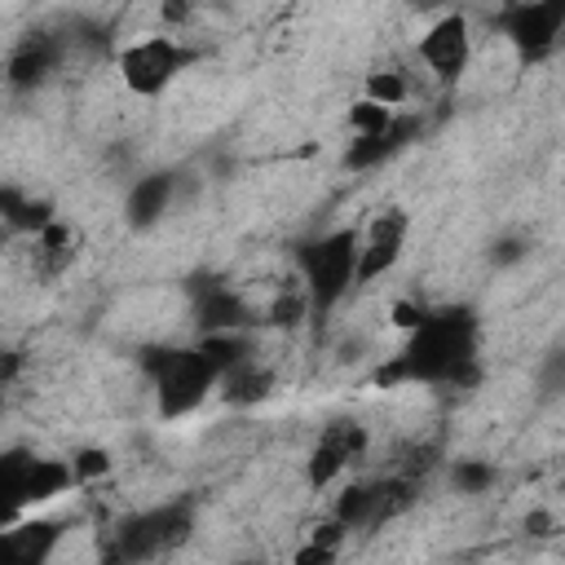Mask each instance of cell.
<instances>
[{
  "mask_svg": "<svg viewBox=\"0 0 565 565\" xmlns=\"http://www.w3.org/2000/svg\"><path fill=\"white\" fill-rule=\"evenodd\" d=\"M477 309L472 305H424L419 322L406 331L402 349L375 366V388L424 384V388H463L477 384Z\"/></svg>",
  "mask_w": 565,
  "mask_h": 565,
  "instance_id": "obj_1",
  "label": "cell"
},
{
  "mask_svg": "<svg viewBox=\"0 0 565 565\" xmlns=\"http://www.w3.org/2000/svg\"><path fill=\"white\" fill-rule=\"evenodd\" d=\"M296 274H300V291L309 300V322L322 327L340 300L353 291V269H358V225H340L313 238H300L291 247Z\"/></svg>",
  "mask_w": 565,
  "mask_h": 565,
  "instance_id": "obj_2",
  "label": "cell"
},
{
  "mask_svg": "<svg viewBox=\"0 0 565 565\" xmlns=\"http://www.w3.org/2000/svg\"><path fill=\"white\" fill-rule=\"evenodd\" d=\"M137 366L150 380L159 419H181L199 411L221 384V375L207 366V358L194 344H141Z\"/></svg>",
  "mask_w": 565,
  "mask_h": 565,
  "instance_id": "obj_3",
  "label": "cell"
},
{
  "mask_svg": "<svg viewBox=\"0 0 565 565\" xmlns=\"http://www.w3.org/2000/svg\"><path fill=\"white\" fill-rule=\"evenodd\" d=\"M190 530H194V503L190 499H168V503H154V508H141V512H128L115 525L110 556L154 561V556H168L172 547H181L190 539Z\"/></svg>",
  "mask_w": 565,
  "mask_h": 565,
  "instance_id": "obj_4",
  "label": "cell"
},
{
  "mask_svg": "<svg viewBox=\"0 0 565 565\" xmlns=\"http://www.w3.org/2000/svg\"><path fill=\"white\" fill-rule=\"evenodd\" d=\"M199 62V49H190L177 35H146L115 53V71L132 97H163L181 71Z\"/></svg>",
  "mask_w": 565,
  "mask_h": 565,
  "instance_id": "obj_5",
  "label": "cell"
},
{
  "mask_svg": "<svg viewBox=\"0 0 565 565\" xmlns=\"http://www.w3.org/2000/svg\"><path fill=\"white\" fill-rule=\"evenodd\" d=\"M499 35L512 44V53L530 66L556 53L565 31V0H512L494 13Z\"/></svg>",
  "mask_w": 565,
  "mask_h": 565,
  "instance_id": "obj_6",
  "label": "cell"
},
{
  "mask_svg": "<svg viewBox=\"0 0 565 565\" xmlns=\"http://www.w3.org/2000/svg\"><path fill=\"white\" fill-rule=\"evenodd\" d=\"M411 238V212L406 207H384L366 221V230H358V269H353V287H371L380 282L406 252Z\"/></svg>",
  "mask_w": 565,
  "mask_h": 565,
  "instance_id": "obj_7",
  "label": "cell"
},
{
  "mask_svg": "<svg viewBox=\"0 0 565 565\" xmlns=\"http://www.w3.org/2000/svg\"><path fill=\"white\" fill-rule=\"evenodd\" d=\"M185 296H190V313H194V331L199 335L203 331H247L256 322V309L221 274H190L185 278Z\"/></svg>",
  "mask_w": 565,
  "mask_h": 565,
  "instance_id": "obj_8",
  "label": "cell"
},
{
  "mask_svg": "<svg viewBox=\"0 0 565 565\" xmlns=\"http://www.w3.org/2000/svg\"><path fill=\"white\" fill-rule=\"evenodd\" d=\"M66 53H71L66 35H57V31H49V26L26 31V35L9 49V57H4V84H9L13 93H35V88H44V84L62 71Z\"/></svg>",
  "mask_w": 565,
  "mask_h": 565,
  "instance_id": "obj_9",
  "label": "cell"
},
{
  "mask_svg": "<svg viewBox=\"0 0 565 565\" xmlns=\"http://www.w3.org/2000/svg\"><path fill=\"white\" fill-rule=\"evenodd\" d=\"M419 57H424V66L433 71V79H437L441 88H455V84L463 79L468 62H472V26H468V18H463L459 9L441 13V18L419 35Z\"/></svg>",
  "mask_w": 565,
  "mask_h": 565,
  "instance_id": "obj_10",
  "label": "cell"
},
{
  "mask_svg": "<svg viewBox=\"0 0 565 565\" xmlns=\"http://www.w3.org/2000/svg\"><path fill=\"white\" fill-rule=\"evenodd\" d=\"M366 446H371V437H366L362 424H353V419H331V424L318 433V441H313V450H309V459H305V486H309V490L335 486V481L344 477V468L366 455Z\"/></svg>",
  "mask_w": 565,
  "mask_h": 565,
  "instance_id": "obj_11",
  "label": "cell"
},
{
  "mask_svg": "<svg viewBox=\"0 0 565 565\" xmlns=\"http://www.w3.org/2000/svg\"><path fill=\"white\" fill-rule=\"evenodd\" d=\"M419 137V115H393V124L384 128V132H371V137H353L349 146H344V168H353V172H371V168H380V163H388V159H397L411 141Z\"/></svg>",
  "mask_w": 565,
  "mask_h": 565,
  "instance_id": "obj_12",
  "label": "cell"
},
{
  "mask_svg": "<svg viewBox=\"0 0 565 565\" xmlns=\"http://www.w3.org/2000/svg\"><path fill=\"white\" fill-rule=\"evenodd\" d=\"M177 185L181 177L172 168H159V172H146L128 185V199H124V221L132 230H154L168 212H172V199H177Z\"/></svg>",
  "mask_w": 565,
  "mask_h": 565,
  "instance_id": "obj_13",
  "label": "cell"
},
{
  "mask_svg": "<svg viewBox=\"0 0 565 565\" xmlns=\"http://www.w3.org/2000/svg\"><path fill=\"white\" fill-rule=\"evenodd\" d=\"M62 539V525L57 521H44V516H22L13 525L0 530V565H40L53 556Z\"/></svg>",
  "mask_w": 565,
  "mask_h": 565,
  "instance_id": "obj_14",
  "label": "cell"
},
{
  "mask_svg": "<svg viewBox=\"0 0 565 565\" xmlns=\"http://www.w3.org/2000/svg\"><path fill=\"white\" fill-rule=\"evenodd\" d=\"M331 516L344 521L349 530H375V525H384V477L380 481H349L335 494Z\"/></svg>",
  "mask_w": 565,
  "mask_h": 565,
  "instance_id": "obj_15",
  "label": "cell"
},
{
  "mask_svg": "<svg viewBox=\"0 0 565 565\" xmlns=\"http://www.w3.org/2000/svg\"><path fill=\"white\" fill-rule=\"evenodd\" d=\"M31 243H35V247H31V260H35V274H40V278H57V274L71 269V260L79 256V234H75L62 216L49 221Z\"/></svg>",
  "mask_w": 565,
  "mask_h": 565,
  "instance_id": "obj_16",
  "label": "cell"
},
{
  "mask_svg": "<svg viewBox=\"0 0 565 565\" xmlns=\"http://www.w3.org/2000/svg\"><path fill=\"white\" fill-rule=\"evenodd\" d=\"M71 486H75L71 459L35 455L31 468H26V481H22V499H26V508H40V503H53L57 494H66Z\"/></svg>",
  "mask_w": 565,
  "mask_h": 565,
  "instance_id": "obj_17",
  "label": "cell"
},
{
  "mask_svg": "<svg viewBox=\"0 0 565 565\" xmlns=\"http://www.w3.org/2000/svg\"><path fill=\"white\" fill-rule=\"evenodd\" d=\"M194 349L207 358V366H212L216 375H230L234 366L252 362V353H256V344H252L247 331H203V335L194 340Z\"/></svg>",
  "mask_w": 565,
  "mask_h": 565,
  "instance_id": "obj_18",
  "label": "cell"
},
{
  "mask_svg": "<svg viewBox=\"0 0 565 565\" xmlns=\"http://www.w3.org/2000/svg\"><path fill=\"white\" fill-rule=\"evenodd\" d=\"M221 397L230 402V406H256V402H265L269 393H274V375L265 371V366H256V358L252 362H243V366H234L230 375H221Z\"/></svg>",
  "mask_w": 565,
  "mask_h": 565,
  "instance_id": "obj_19",
  "label": "cell"
},
{
  "mask_svg": "<svg viewBox=\"0 0 565 565\" xmlns=\"http://www.w3.org/2000/svg\"><path fill=\"white\" fill-rule=\"evenodd\" d=\"M362 97H371V102L397 110V106H406V97H411V79H406V71H397V66H375V71H366V79H362Z\"/></svg>",
  "mask_w": 565,
  "mask_h": 565,
  "instance_id": "obj_20",
  "label": "cell"
},
{
  "mask_svg": "<svg viewBox=\"0 0 565 565\" xmlns=\"http://www.w3.org/2000/svg\"><path fill=\"white\" fill-rule=\"evenodd\" d=\"M450 481H455L459 494H486V490L499 481V468H494L490 459H455Z\"/></svg>",
  "mask_w": 565,
  "mask_h": 565,
  "instance_id": "obj_21",
  "label": "cell"
},
{
  "mask_svg": "<svg viewBox=\"0 0 565 565\" xmlns=\"http://www.w3.org/2000/svg\"><path fill=\"white\" fill-rule=\"evenodd\" d=\"M393 115H397V110H388V106H380V102H371V97H358V102L349 106L344 124H349L353 137H371V132H384V128L393 124Z\"/></svg>",
  "mask_w": 565,
  "mask_h": 565,
  "instance_id": "obj_22",
  "label": "cell"
},
{
  "mask_svg": "<svg viewBox=\"0 0 565 565\" xmlns=\"http://www.w3.org/2000/svg\"><path fill=\"white\" fill-rule=\"evenodd\" d=\"M269 322H274V327H282V331H296L300 322H309V300H305L300 282H296V287H287V291L269 305Z\"/></svg>",
  "mask_w": 565,
  "mask_h": 565,
  "instance_id": "obj_23",
  "label": "cell"
},
{
  "mask_svg": "<svg viewBox=\"0 0 565 565\" xmlns=\"http://www.w3.org/2000/svg\"><path fill=\"white\" fill-rule=\"evenodd\" d=\"M110 450L106 446H79L75 455H71V472H75V486H84V481H97V477H106L110 472Z\"/></svg>",
  "mask_w": 565,
  "mask_h": 565,
  "instance_id": "obj_24",
  "label": "cell"
},
{
  "mask_svg": "<svg viewBox=\"0 0 565 565\" xmlns=\"http://www.w3.org/2000/svg\"><path fill=\"white\" fill-rule=\"evenodd\" d=\"M349 534H353V530H349L344 521L327 516V521H318V525H313L309 543H318V547H327V552H335V556H340V547H344V539H349Z\"/></svg>",
  "mask_w": 565,
  "mask_h": 565,
  "instance_id": "obj_25",
  "label": "cell"
},
{
  "mask_svg": "<svg viewBox=\"0 0 565 565\" xmlns=\"http://www.w3.org/2000/svg\"><path fill=\"white\" fill-rule=\"evenodd\" d=\"M159 18H163V26H190V18H194V0H159Z\"/></svg>",
  "mask_w": 565,
  "mask_h": 565,
  "instance_id": "obj_26",
  "label": "cell"
},
{
  "mask_svg": "<svg viewBox=\"0 0 565 565\" xmlns=\"http://www.w3.org/2000/svg\"><path fill=\"white\" fill-rule=\"evenodd\" d=\"M530 247H525V238H516V234H508V238H499L494 247H490V260L494 265H512V260H521Z\"/></svg>",
  "mask_w": 565,
  "mask_h": 565,
  "instance_id": "obj_27",
  "label": "cell"
},
{
  "mask_svg": "<svg viewBox=\"0 0 565 565\" xmlns=\"http://www.w3.org/2000/svg\"><path fill=\"white\" fill-rule=\"evenodd\" d=\"M291 561H296V565H331L335 552H327V547H318V543H305V547H296Z\"/></svg>",
  "mask_w": 565,
  "mask_h": 565,
  "instance_id": "obj_28",
  "label": "cell"
},
{
  "mask_svg": "<svg viewBox=\"0 0 565 565\" xmlns=\"http://www.w3.org/2000/svg\"><path fill=\"white\" fill-rule=\"evenodd\" d=\"M419 313H424V305H411V300H397V305H393V327H402V331H411V327L419 322Z\"/></svg>",
  "mask_w": 565,
  "mask_h": 565,
  "instance_id": "obj_29",
  "label": "cell"
},
{
  "mask_svg": "<svg viewBox=\"0 0 565 565\" xmlns=\"http://www.w3.org/2000/svg\"><path fill=\"white\" fill-rule=\"evenodd\" d=\"M552 525H556V516H552V512H543V508L525 516V530H530V534H552Z\"/></svg>",
  "mask_w": 565,
  "mask_h": 565,
  "instance_id": "obj_30",
  "label": "cell"
},
{
  "mask_svg": "<svg viewBox=\"0 0 565 565\" xmlns=\"http://www.w3.org/2000/svg\"><path fill=\"white\" fill-rule=\"evenodd\" d=\"M503 4H512V0H499V9H503Z\"/></svg>",
  "mask_w": 565,
  "mask_h": 565,
  "instance_id": "obj_31",
  "label": "cell"
},
{
  "mask_svg": "<svg viewBox=\"0 0 565 565\" xmlns=\"http://www.w3.org/2000/svg\"><path fill=\"white\" fill-rule=\"evenodd\" d=\"M0 397H4V384H0Z\"/></svg>",
  "mask_w": 565,
  "mask_h": 565,
  "instance_id": "obj_32",
  "label": "cell"
}]
</instances>
